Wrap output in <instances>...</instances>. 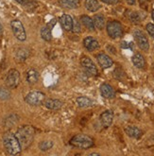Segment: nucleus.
I'll use <instances>...</instances> for the list:
<instances>
[{
  "label": "nucleus",
  "mask_w": 154,
  "mask_h": 156,
  "mask_svg": "<svg viewBox=\"0 0 154 156\" xmlns=\"http://www.w3.org/2000/svg\"><path fill=\"white\" fill-rule=\"evenodd\" d=\"M3 32V27H2V26L0 25V34H1Z\"/></svg>",
  "instance_id": "nucleus-37"
},
{
  "label": "nucleus",
  "mask_w": 154,
  "mask_h": 156,
  "mask_svg": "<svg viewBox=\"0 0 154 156\" xmlns=\"http://www.w3.org/2000/svg\"><path fill=\"white\" fill-rule=\"evenodd\" d=\"M46 95L40 91H32L25 98V101L31 106H38L44 103Z\"/></svg>",
  "instance_id": "nucleus-5"
},
{
  "label": "nucleus",
  "mask_w": 154,
  "mask_h": 156,
  "mask_svg": "<svg viewBox=\"0 0 154 156\" xmlns=\"http://www.w3.org/2000/svg\"><path fill=\"white\" fill-rule=\"evenodd\" d=\"M15 1H16L17 3H19V4L23 5V6H26V4L29 3V0H15Z\"/></svg>",
  "instance_id": "nucleus-34"
},
{
  "label": "nucleus",
  "mask_w": 154,
  "mask_h": 156,
  "mask_svg": "<svg viewBox=\"0 0 154 156\" xmlns=\"http://www.w3.org/2000/svg\"><path fill=\"white\" fill-rule=\"evenodd\" d=\"M125 133H127V135L131 137V138H135L138 139L142 136L143 133L142 131L139 129V128L135 127V126H128L125 128Z\"/></svg>",
  "instance_id": "nucleus-15"
},
{
  "label": "nucleus",
  "mask_w": 154,
  "mask_h": 156,
  "mask_svg": "<svg viewBox=\"0 0 154 156\" xmlns=\"http://www.w3.org/2000/svg\"><path fill=\"white\" fill-rule=\"evenodd\" d=\"M29 55H30V52H29L28 49L19 48L15 53V59H16L17 62H25L26 59H28Z\"/></svg>",
  "instance_id": "nucleus-21"
},
{
  "label": "nucleus",
  "mask_w": 154,
  "mask_h": 156,
  "mask_svg": "<svg viewBox=\"0 0 154 156\" xmlns=\"http://www.w3.org/2000/svg\"><path fill=\"white\" fill-rule=\"evenodd\" d=\"M39 80V73L34 70V69H30V71H28L26 73V80H28L29 83L33 84L35 82H37Z\"/></svg>",
  "instance_id": "nucleus-23"
},
{
  "label": "nucleus",
  "mask_w": 154,
  "mask_h": 156,
  "mask_svg": "<svg viewBox=\"0 0 154 156\" xmlns=\"http://www.w3.org/2000/svg\"><path fill=\"white\" fill-rule=\"evenodd\" d=\"M148 1H152V0H148Z\"/></svg>",
  "instance_id": "nucleus-40"
},
{
  "label": "nucleus",
  "mask_w": 154,
  "mask_h": 156,
  "mask_svg": "<svg viewBox=\"0 0 154 156\" xmlns=\"http://www.w3.org/2000/svg\"><path fill=\"white\" fill-rule=\"evenodd\" d=\"M77 104L79 107L81 108H87V107H92L95 105V102L91 98H89L87 97H79L77 98Z\"/></svg>",
  "instance_id": "nucleus-17"
},
{
  "label": "nucleus",
  "mask_w": 154,
  "mask_h": 156,
  "mask_svg": "<svg viewBox=\"0 0 154 156\" xmlns=\"http://www.w3.org/2000/svg\"><path fill=\"white\" fill-rule=\"evenodd\" d=\"M152 19H153V21H154V10L152 11Z\"/></svg>",
  "instance_id": "nucleus-38"
},
{
  "label": "nucleus",
  "mask_w": 154,
  "mask_h": 156,
  "mask_svg": "<svg viewBox=\"0 0 154 156\" xmlns=\"http://www.w3.org/2000/svg\"><path fill=\"white\" fill-rule=\"evenodd\" d=\"M60 23H61V25L63 30H65L67 31L73 30L74 21H73V18H72L70 15H68V14H62L60 17Z\"/></svg>",
  "instance_id": "nucleus-11"
},
{
  "label": "nucleus",
  "mask_w": 154,
  "mask_h": 156,
  "mask_svg": "<svg viewBox=\"0 0 154 156\" xmlns=\"http://www.w3.org/2000/svg\"><path fill=\"white\" fill-rule=\"evenodd\" d=\"M11 27H12V32L16 37V39H18L19 41H22V42L26 39V33L25 30V27L20 20H17V19L12 20L11 22Z\"/></svg>",
  "instance_id": "nucleus-6"
},
{
  "label": "nucleus",
  "mask_w": 154,
  "mask_h": 156,
  "mask_svg": "<svg viewBox=\"0 0 154 156\" xmlns=\"http://www.w3.org/2000/svg\"><path fill=\"white\" fill-rule=\"evenodd\" d=\"M73 30L75 32H79L80 31V26H79V22L76 21V27H73Z\"/></svg>",
  "instance_id": "nucleus-33"
},
{
  "label": "nucleus",
  "mask_w": 154,
  "mask_h": 156,
  "mask_svg": "<svg viewBox=\"0 0 154 156\" xmlns=\"http://www.w3.org/2000/svg\"><path fill=\"white\" fill-rule=\"evenodd\" d=\"M83 44H84L85 48L89 51H95L99 48L98 42L95 38L91 37V36H88V37H86L83 40Z\"/></svg>",
  "instance_id": "nucleus-13"
},
{
  "label": "nucleus",
  "mask_w": 154,
  "mask_h": 156,
  "mask_svg": "<svg viewBox=\"0 0 154 156\" xmlns=\"http://www.w3.org/2000/svg\"><path fill=\"white\" fill-rule=\"evenodd\" d=\"M107 32L108 35L110 36L112 39H117L120 38L123 35V27L122 25L118 21H109L107 23Z\"/></svg>",
  "instance_id": "nucleus-4"
},
{
  "label": "nucleus",
  "mask_w": 154,
  "mask_h": 156,
  "mask_svg": "<svg viewBox=\"0 0 154 156\" xmlns=\"http://www.w3.org/2000/svg\"><path fill=\"white\" fill-rule=\"evenodd\" d=\"M44 105L46 106L49 110H59L62 106V102L59 99H53V98H48L44 101Z\"/></svg>",
  "instance_id": "nucleus-16"
},
{
  "label": "nucleus",
  "mask_w": 154,
  "mask_h": 156,
  "mask_svg": "<svg viewBox=\"0 0 154 156\" xmlns=\"http://www.w3.org/2000/svg\"><path fill=\"white\" fill-rule=\"evenodd\" d=\"M3 145L6 151L11 155L19 154L22 151V148L19 144V141L16 138L15 134L12 132H7L3 135Z\"/></svg>",
  "instance_id": "nucleus-2"
},
{
  "label": "nucleus",
  "mask_w": 154,
  "mask_h": 156,
  "mask_svg": "<svg viewBox=\"0 0 154 156\" xmlns=\"http://www.w3.org/2000/svg\"><path fill=\"white\" fill-rule=\"evenodd\" d=\"M100 93L101 96L105 98H114L115 97V92L114 88L108 83H103L100 86Z\"/></svg>",
  "instance_id": "nucleus-14"
},
{
  "label": "nucleus",
  "mask_w": 154,
  "mask_h": 156,
  "mask_svg": "<svg viewBox=\"0 0 154 156\" xmlns=\"http://www.w3.org/2000/svg\"><path fill=\"white\" fill-rule=\"evenodd\" d=\"M80 21L84 25V27H86L87 30H91V31H94L95 30V24H94V21L91 17H89L88 15H81L80 16Z\"/></svg>",
  "instance_id": "nucleus-19"
},
{
  "label": "nucleus",
  "mask_w": 154,
  "mask_h": 156,
  "mask_svg": "<svg viewBox=\"0 0 154 156\" xmlns=\"http://www.w3.org/2000/svg\"><path fill=\"white\" fill-rule=\"evenodd\" d=\"M113 120H114V113L110 111V110L103 112L100 115V122L104 128L110 127L113 123Z\"/></svg>",
  "instance_id": "nucleus-12"
},
{
  "label": "nucleus",
  "mask_w": 154,
  "mask_h": 156,
  "mask_svg": "<svg viewBox=\"0 0 154 156\" xmlns=\"http://www.w3.org/2000/svg\"><path fill=\"white\" fill-rule=\"evenodd\" d=\"M53 147V142L52 141H42L39 144V149L43 151H47L50 150Z\"/></svg>",
  "instance_id": "nucleus-28"
},
{
  "label": "nucleus",
  "mask_w": 154,
  "mask_h": 156,
  "mask_svg": "<svg viewBox=\"0 0 154 156\" xmlns=\"http://www.w3.org/2000/svg\"><path fill=\"white\" fill-rule=\"evenodd\" d=\"M93 21H94V24H95V27L98 30H103L104 27H105V18L103 15L101 14H96L94 16L93 18Z\"/></svg>",
  "instance_id": "nucleus-22"
},
{
  "label": "nucleus",
  "mask_w": 154,
  "mask_h": 156,
  "mask_svg": "<svg viewBox=\"0 0 154 156\" xmlns=\"http://www.w3.org/2000/svg\"><path fill=\"white\" fill-rule=\"evenodd\" d=\"M81 62V66H82L86 75L88 76H91V77H94V76H96L97 75V69H96V66L94 63V62L90 59L89 57H83L80 61Z\"/></svg>",
  "instance_id": "nucleus-9"
},
{
  "label": "nucleus",
  "mask_w": 154,
  "mask_h": 156,
  "mask_svg": "<svg viewBox=\"0 0 154 156\" xmlns=\"http://www.w3.org/2000/svg\"><path fill=\"white\" fill-rule=\"evenodd\" d=\"M96 60H97V62L99 63V66H100L103 69L110 68L114 63L111 57H109L107 54H104V53L98 54L96 56Z\"/></svg>",
  "instance_id": "nucleus-10"
},
{
  "label": "nucleus",
  "mask_w": 154,
  "mask_h": 156,
  "mask_svg": "<svg viewBox=\"0 0 154 156\" xmlns=\"http://www.w3.org/2000/svg\"><path fill=\"white\" fill-rule=\"evenodd\" d=\"M10 96H11L10 92H9L7 89L0 87V98L1 99H8V98H10Z\"/></svg>",
  "instance_id": "nucleus-29"
},
{
  "label": "nucleus",
  "mask_w": 154,
  "mask_h": 156,
  "mask_svg": "<svg viewBox=\"0 0 154 156\" xmlns=\"http://www.w3.org/2000/svg\"><path fill=\"white\" fill-rule=\"evenodd\" d=\"M18 121V116L16 115H12L5 119V125L7 127H12Z\"/></svg>",
  "instance_id": "nucleus-27"
},
{
  "label": "nucleus",
  "mask_w": 154,
  "mask_h": 156,
  "mask_svg": "<svg viewBox=\"0 0 154 156\" xmlns=\"http://www.w3.org/2000/svg\"><path fill=\"white\" fill-rule=\"evenodd\" d=\"M41 36H42V38L44 40V41H51L52 39V34H51V30L48 29L47 27H43V29L41 30Z\"/></svg>",
  "instance_id": "nucleus-25"
},
{
  "label": "nucleus",
  "mask_w": 154,
  "mask_h": 156,
  "mask_svg": "<svg viewBox=\"0 0 154 156\" xmlns=\"http://www.w3.org/2000/svg\"><path fill=\"white\" fill-rule=\"evenodd\" d=\"M130 45H131V44H128V43H122V44H121V47L123 48H130Z\"/></svg>",
  "instance_id": "nucleus-35"
},
{
  "label": "nucleus",
  "mask_w": 154,
  "mask_h": 156,
  "mask_svg": "<svg viewBox=\"0 0 154 156\" xmlns=\"http://www.w3.org/2000/svg\"><path fill=\"white\" fill-rule=\"evenodd\" d=\"M133 36H134L135 41H136V43L138 44V47L144 51H149V40H148V37L146 36V34H145L142 30H136L133 32Z\"/></svg>",
  "instance_id": "nucleus-8"
},
{
  "label": "nucleus",
  "mask_w": 154,
  "mask_h": 156,
  "mask_svg": "<svg viewBox=\"0 0 154 156\" xmlns=\"http://www.w3.org/2000/svg\"><path fill=\"white\" fill-rule=\"evenodd\" d=\"M145 16L142 15V13L138 12H132L131 14H130V20L132 22V23H139L142 21V19Z\"/></svg>",
  "instance_id": "nucleus-26"
},
{
  "label": "nucleus",
  "mask_w": 154,
  "mask_h": 156,
  "mask_svg": "<svg viewBox=\"0 0 154 156\" xmlns=\"http://www.w3.org/2000/svg\"><path fill=\"white\" fill-rule=\"evenodd\" d=\"M103 3H106V4H109V5H114L118 2V0H100Z\"/></svg>",
  "instance_id": "nucleus-31"
},
{
  "label": "nucleus",
  "mask_w": 154,
  "mask_h": 156,
  "mask_svg": "<svg viewBox=\"0 0 154 156\" xmlns=\"http://www.w3.org/2000/svg\"><path fill=\"white\" fill-rule=\"evenodd\" d=\"M70 144L79 149H89L94 146V140L85 134H77L70 140Z\"/></svg>",
  "instance_id": "nucleus-3"
},
{
  "label": "nucleus",
  "mask_w": 154,
  "mask_h": 156,
  "mask_svg": "<svg viewBox=\"0 0 154 156\" xmlns=\"http://www.w3.org/2000/svg\"><path fill=\"white\" fill-rule=\"evenodd\" d=\"M56 25V19H53V20H51L48 24H47V27H48V29H52V27H54V26H55Z\"/></svg>",
  "instance_id": "nucleus-32"
},
{
  "label": "nucleus",
  "mask_w": 154,
  "mask_h": 156,
  "mask_svg": "<svg viewBox=\"0 0 154 156\" xmlns=\"http://www.w3.org/2000/svg\"><path fill=\"white\" fill-rule=\"evenodd\" d=\"M126 2L128 3L129 5H135V3H136L135 0H126Z\"/></svg>",
  "instance_id": "nucleus-36"
},
{
  "label": "nucleus",
  "mask_w": 154,
  "mask_h": 156,
  "mask_svg": "<svg viewBox=\"0 0 154 156\" xmlns=\"http://www.w3.org/2000/svg\"><path fill=\"white\" fill-rule=\"evenodd\" d=\"M6 85L9 88H16L20 83V73L16 69H11L6 77Z\"/></svg>",
  "instance_id": "nucleus-7"
},
{
  "label": "nucleus",
  "mask_w": 154,
  "mask_h": 156,
  "mask_svg": "<svg viewBox=\"0 0 154 156\" xmlns=\"http://www.w3.org/2000/svg\"><path fill=\"white\" fill-rule=\"evenodd\" d=\"M59 2L67 9H77L79 6V0H59Z\"/></svg>",
  "instance_id": "nucleus-24"
},
{
  "label": "nucleus",
  "mask_w": 154,
  "mask_h": 156,
  "mask_svg": "<svg viewBox=\"0 0 154 156\" xmlns=\"http://www.w3.org/2000/svg\"><path fill=\"white\" fill-rule=\"evenodd\" d=\"M35 135V130L32 126H22L17 130L15 136L19 141L22 150L28 149L31 145Z\"/></svg>",
  "instance_id": "nucleus-1"
},
{
  "label": "nucleus",
  "mask_w": 154,
  "mask_h": 156,
  "mask_svg": "<svg viewBox=\"0 0 154 156\" xmlns=\"http://www.w3.org/2000/svg\"><path fill=\"white\" fill-rule=\"evenodd\" d=\"M90 155H99V154H98V153H91Z\"/></svg>",
  "instance_id": "nucleus-39"
},
{
  "label": "nucleus",
  "mask_w": 154,
  "mask_h": 156,
  "mask_svg": "<svg viewBox=\"0 0 154 156\" xmlns=\"http://www.w3.org/2000/svg\"><path fill=\"white\" fill-rule=\"evenodd\" d=\"M132 63L137 68H144L145 65H146V62H145V59L142 54L136 53V54H134L132 57Z\"/></svg>",
  "instance_id": "nucleus-20"
},
{
  "label": "nucleus",
  "mask_w": 154,
  "mask_h": 156,
  "mask_svg": "<svg viewBox=\"0 0 154 156\" xmlns=\"http://www.w3.org/2000/svg\"><path fill=\"white\" fill-rule=\"evenodd\" d=\"M146 29H147V31L149 32V34L154 39V24L149 23L146 27Z\"/></svg>",
  "instance_id": "nucleus-30"
},
{
  "label": "nucleus",
  "mask_w": 154,
  "mask_h": 156,
  "mask_svg": "<svg viewBox=\"0 0 154 156\" xmlns=\"http://www.w3.org/2000/svg\"><path fill=\"white\" fill-rule=\"evenodd\" d=\"M84 6L86 10L92 12H96L100 9V4L98 3L97 0H85Z\"/></svg>",
  "instance_id": "nucleus-18"
}]
</instances>
